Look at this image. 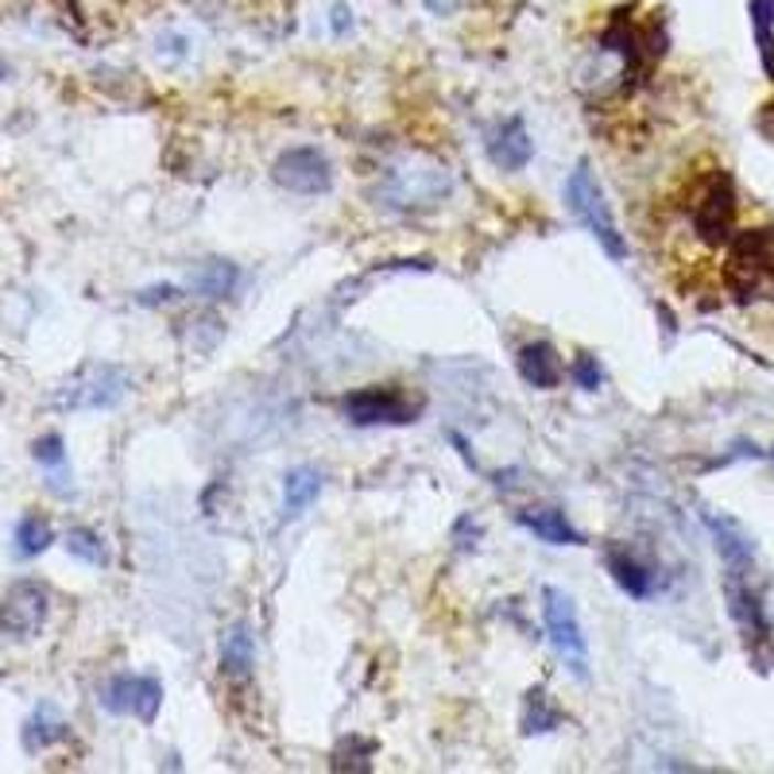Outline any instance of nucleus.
I'll return each instance as SVG.
<instances>
[{
    "label": "nucleus",
    "instance_id": "nucleus-8",
    "mask_svg": "<svg viewBox=\"0 0 774 774\" xmlns=\"http://www.w3.org/2000/svg\"><path fill=\"white\" fill-rule=\"evenodd\" d=\"M341 411L348 415V422L356 427H404L411 422V404H407L399 391L391 387H361V391H348L341 399Z\"/></svg>",
    "mask_w": 774,
    "mask_h": 774
},
{
    "label": "nucleus",
    "instance_id": "nucleus-27",
    "mask_svg": "<svg viewBox=\"0 0 774 774\" xmlns=\"http://www.w3.org/2000/svg\"><path fill=\"white\" fill-rule=\"evenodd\" d=\"M330 28H333V35H348V32H353V12H348L345 4H333V9H330Z\"/></svg>",
    "mask_w": 774,
    "mask_h": 774
},
{
    "label": "nucleus",
    "instance_id": "nucleus-6",
    "mask_svg": "<svg viewBox=\"0 0 774 774\" xmlns=\"http://www.w3.org/2000/svg\"><path fill=\"white\" fill-rule=\"evenodd\" d=\"M51 596L40 581H17L0 596V632L12 639H32L47 624Z\"/></svg>",
    "mask_w": 774,
    "mask_h": 774
},
{
    "label": "nucleus",
    "instance_id": "nucleus-18",
    "mask_svg": "<svg viewBox=\"0 0 774 774\" xmlns=\"http://www.w3.org/2000/svg\"><path fill=\"white\" fill-rule=\"evenodd\" d=\"M609 573H612V581L632 596V601H647L651 589H655V577H651L647 569L624 550H609Z\"/></svg>",
    "mask_w": 774,
    "mask_h": 774
},
{
    "label": "nucleus",
    "instance_id": "nucleus-26",
    "mask_svg": "<svg viewBox=\"0 0 774 774\" xmlns=\"http://www.w3.org/2000/svg\"><path fill=\"white\" fill-rule=\"evenodd\" d=\"M179 287H148V291L136 294V302H143V307H159V302H174L179 299Z\"/></svg>",
    "mask_w": 774,
    "mask_h": 774
},
{
    "label": "nucleus",
    "instance_id": "nucleus-19",
    "mask_svg": "<svg viewBox=\"0 0 774 774\" xmlns=\"http://www.w3.org/2000/svg\"><path fill=\"white\" fill-rule=\"evenodd\" d=\"M66 735H71V724H66L63 717H55L51 705H40L35 717L24 724V748L28 751H43V748H51V743L66 740Z\"/></svg>",
    "mask_w": 774,
    "mask_h": 774
},
{
    "label": "nucleus",
    "instance_id": "nucleus-1",
    "mask_svg": "<svg viewBox=\"0 0 774 774\" xmlns=\"http://www.w3.org/2000/svg\"><path fill=\"white\" fill-rule=\"evenodd\" d=\"M128 391H132V372L109 361H89L51 391V407H58V411H112L125 404Z\"/></svg>",
    "mask_w": 774,
    "mask_h": 774
},
{
    "label": "nucleus",
    "instance_id": "nucleus-9",
    "mask_svg": "<svg viewBox=\"0 0 774 774\" xmlns=\"http://www.w3.org/2000/svg\"><path fill=\"white\" fill-rule=\"evenodd\" d=\"M732 217H735V190L728 174H712L705 186L701 202L694 206V229L705 245H724L732 237Z\"/></svg>",
    "mask_w": 774,
    "mask_h": 774
},
{
    "label": "nucleus",
    "instance_id": "nucleus-13",
    "mask_svg": "<svg viewBox=\"0 0 774 774\" xmlns=\"http://www.w3.org/2000/svg\"><path fill=\"white\" fill-rule=\"evenodd\" d=\"M252 666H256V643L248 624L229 627V635L222 639V674L229 681H248L252 678Z\"/></svg>",
    "mask_w": 774,
    "mask_h": 774
},
{
    "label": "nucleus",
    "instance_id": "nucleus-21",
    "mask_svg": "<svg viewBox=\"0 0 774 774\" xmlns=\"http://www.w3.org/2000/svg\"><path fill=\"white\" fill-rule=\"evenodd\" d=\"M55 542V530L40 515H24L17 523V558H40L47 546Z\"/></svg>",
    "mask_w": 774,
    "mask_h": 774
},
{
    "label": "nucleus",
    "instance_id": "nucleus-24",
    "mask_svg": "<svg viewBox=\"0 0 774 774\" xmlns=\"http://www.w3.org/2000/svg\"><path fill=\"white\" fill-rule=\"evenodd\" d=\"M573 379H577V387H585V391H596V387H601V379H604V372H601V364H596V356H577V361H573Z\"/></svg>",
    "mask_w": 774,
    "mask_h": 774
},
{
    "label": "nucleus",
    "instance_id": "nucleus-20",
    "mask_svg": "<svg viewBox=\"0 0 774 774\" xmlns=\"http://www.w3.org/2000/svg\"><path fill=\"white\" fill-rule=\"evenodd\" d=\"M561 724V709L553 705V697L546 689H530L527 694V712H523V732L527 735H546Z\"/></svg>",
    "mask_w": 774,
    "mask_h": 774
},
{
    "label": "nucleus",
    "instance_id": "nucleus-28",
    "mask_svg": "<svg viewBox=\"0 0 774 774\" xmlns=\"http://www.w3.org/2000/svg\"><path fill=\"white\" fill-rule=\"evenodd\" d=\"M427 4H430V9H434V12H442V17H445V12H453V9H458L461 0H427Z\"/></svg>",
    "mask_w": 774,
    "mask_h": 774
},
{
    "label": "nucleus",
    "instance_id": "nucleus-3",
    "mask_svg": "<svg viewBox=\"0 0 774 774\" xmlns=\"http://www.w3.org/2000/svg\"><path fill=\"white\" fill-rule=\"evenodd\" d=\"M542 624L561 663H566L577 678H589V639H585V632H581L573 601L553 585L542 589Z\"/></svg>",
    "mask_w": 774,
    "mask_h": 774
},
{
    "label": "nucleus",
    "instance_id": "nucleus-10",
    "mask_svg": "<svg viewBox=\"0 0 774 774\" xmlns=\"http://www.w3.org/2000/svg\"><path fill=\"white\" fill-rule=\"evenodd\" d=\"M535 155V140H530L523 117H507L496 132L488 136V159L499 171H523Z\"/></svg>",
    "mask_w": 774,
    "mask_h": 774
},
{
    "label": "nucleus",
    "instance_id": "nucleus-11",
    "mask_svg": "<svg viewBox=\"0 0 774 774\" xmlns=\"http://www.w3.org/2000/svg\"><path fill=\"white\" fill-rule=\"evenodd\" d=\"M519 376L530 387H538V391H553L561 384V376H566V368H561V356L553 353V345L530 341V345L519 348Z\"/></svg>",
    "mask_w": 774,
    "mask_h": 774
},
{
    "label": "nucleus",
    "instance_id": "nucleus-22",
    "mask_svg": "<svg viewBox=\"0 0 774 774\" xmlns=\"http://www.w3.org/2000/svg\"><path fill=\"white\" fill-rule=\"evenodd\" d=\"M66 550H71L78 561H86V566H109V550H105L101 535L89 527L66 530Z\"/></svg>",
    "mask_w": 774,
    "mask_h": 774
},
{
    "label": "nucleus",
    "instance_id": "nucleus-14",
    "mask_svg": "<svg viewBox=\"0 0 774 774\" xmlns=\"http://www.w3.org/2000/svg\"><path fill=\"white\" fill-rule=\"evenodd\" d=\"M519 527H527L535 538L550 546H581V535L573 530V523L566 519V512L558 507H542V512H519Z\"/></svg>",
    "mask_w": 774,
    "mask_h": 774
},
{
    "label": "nucleus",
    "instance_id": "nucleus-16",
    "mask_svg": "<svg viewBox=\"0 0 774 774\" xmlns=\"http://www.w3.org/2000/svg\"><path fill=\"white\" fill-rule=\"evenodd\" d=\"M728 604H732L735 624H740L743 632L751 635V639H759V635H766L763 604H759V596L751 593V585H748V581H743V573H732V577H728Z\"/></svg>",
    "mask_w": 774,
    "mask_h": 774
},
{
    "label": "nucleus",
    "instance_id": "nucleus-17",
    "mask_svg": "<svg viewBox=\"0 0 774 774\" xmlns=\"http://www.w3.org/2000/svg\"><path fill=\"white\" fill-rule=\"evenodd\" d=\"M240 271L237 264L229 260H206L198 264V268L190 271V291L202 294V299H225V294H233V287H237Z\"/></svg>",
    "mask_w": 774,
    "mask_h": 774
},
{
    "label": "nucleus",
    "instance_id": "nucleus-25",
    "mask_svg": "<svg viewBox=\"0 0 774 774\" xmlns=\"http://www.w3.org/2000/svg\"><path fill=\"white\" fill-rule=\"evenodd\" d=\"M155 55H159V58H186V55H190V40H186V35H174V32L159 35Z\"/></svg>",
    "mask_w": 774,
    "mask_h": 774
},
{
    "label": "nucleus",
    "instance_id": "nucleus-15",
    "mask_svg": "<svg viewBox=\"0 0 774 774\" xmlns=\"http://www.w3.org/2000/svg\"><path fill=\"white\" fill-rule=\"evenodd\" d=\"M318 496H322V473L310 465L291 469L283 476V519H299Z\"/></svg>",
    "mask_w": 774,
    "mask_h": 774
},
{
    "label": "nucleus",
    "instance_id": "nucleus-7",
    "mask_svg": "<svg viewBox=\"0 0 774 774\" xmlns=\"http://www.w3.org/2000/svg\"><path fill=\"white\" fill-rule=\"evenodd\" d=\"M159 705H163V686L155 678H143V674H117L101 689V709L112 712V717H136L151 724Z\"/></svg>",
    "mask_w": 774,
    "mask_h": 774
},
{
    "label": "nucleus",
    "instance_id": "nucleus-23",
    "mask_svg": "<svg viewBox=\"0 0 774 774\" xmlns=\"http://www.w3.org/2000/svg\"><path fill=\"white\" fill-rule=\"evenodd\" d=\"M32 458L40 461V465H47V469H63V465H66V445H63V438H58V434H43L40 442L32 445Z\"/></svg>",
    "mask_w": 774,
    "mask_h": 774
},
{
    "label": "nucleus",
    "instance_id": "nucleus-2",
    "mask_svg": "<svg viewBox=\"0 0 774 774\" xmlns=\"http://www.w3.org/2000/svg\"><path fill=\"white\" fill-rule=\"evenodd\" d=\"M566 206H569V214H573L577 222L593 233L596 245H601L604 252L612 256V260H624V256H627V240H624V233H620L616 217H612L609 198H604V186L596 182V174H593V166H589V163H577L573 174H569V182H566Z\"/></svg>",
    "mask_w": 774,
    "mask_h": 774
},
{
    "label": "nucleus",
    "instance_id": "nucleus-12",
    "mask_svg": "<svg viewBox=\"0 0 774 774\" xmlns=\"http://www.w3.org/2000/svg\"><path fill=\"white\" fill-rule=\"evenodd\" d=\"M705 527L717 538V550H720V558L728 561V569H732V573H743V569L751 566V558H755V542L743 535L740 523L728 519V515H705Z\"/></svg>",
    "mask_w": 774,
    "mask_h": 774
},
{
    "label": "nucleus",
    "instance_id": "nucleus-4",
    "mask_svg": "<svg viewBox=\"0 0 774 774\" xmlns=\"http://www.w3.org/2000/svg\"><path fill=\"white\" fill-rule=\"evenodd\" d=\"M450 194V171L438 163L391 166L387 174V198L399 209H427Z\"/></svg>",
    "mask_w": 774,
    "mask_h": 774
},
{
    "label": "nucleus",
    "instance_id": "nucleus-5",
    "mask_svg": "<svg viewBox=\"0 0 774 774\" xmlns=\"http://www.w3.org/2000/svg\"><path fill=\"white\" fill-rule=\"evenodd\" d=\"M276 186L314 198V194H330L333 190V163L325 159V151L318 148H287L271 166Z\"/></svg>",
    "mask_w": 774,
    "mask_h": 774
},
{
    "label": "nucleus",
    "instance_id": "nucleus-29",
    "mask_svg": "<svg viewBox=\"0 0 774 774\" xmlns=\"http://www.w3.org/2000/svg\"><path fill=\"white\" fill-rule=\"evenodd\" d=\"M0 82H9V63L4 58H0Z\"/></svg>",
    "mask_w": 774,
    "mask_h": 774
}]
</instances>
